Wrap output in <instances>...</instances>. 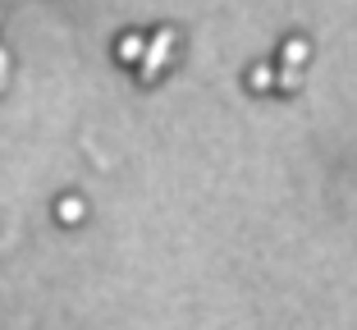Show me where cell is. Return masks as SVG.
Here are the masks:
<instances>
[{
  "mask_svg": "<svg viewBox=\"0 0 357 330\" xmlns=\"http://www.w3.org/2000/svg\"><path fill=\"white\" fill-rule=\"evenodd\" d=\"M142 51H147V37H137V32H124V37H119V46H115V55L124 64H137V60H142Z\"/></svg>",
  "mask_w": 357,
  "mask_h": 330,
  "instance_id": "2",
  "label": "cell"
},
{
  "mask_svg": "<svg viewBox=\"0 0 357 330\" xmlns=\"http://www.w3.org/2000/svg\"><path fill=\"white\" fill-rule=\"evenodd\" d=\"M55 216H60L64 225H78V220H83V202H78V197H60V207H55Z\"/></svg>",
  "mask_w": 357,
  "mask_h": 330,
  "instance_id": "4",
  "label": "cell"
},
{
  "mask_svg": "<svg viewBox=\"0 0 357 330\" xmlns=\"http://www.w3.org/2000/svg\"><path fill=\"white\" fill-rule=\"evenodd\" d=\"M174 42H178L174 28H160L156 37L147 42V51H142V60H137V64H142V83H156V78H160V69H165L169 55H174Z\"/></svg>",
  "mask_w": 357,
  "mask_h": 330,
  "instance_id": "1",
  "label": "cell"
},
{
  "mask_svg": "<svg viewBox=\"0 0 357 330\" xmlns=\"http://www.w3.org/2000/svg\"><path fill=\"white\" fill-rule=\"evenodd\" d=\"M0 78H10V55H5V46H0Z\"/></svg>",
  "mask_w": 357,
  "mask_h": 330,
  "instance_id": "7",
  "label": "cell"
},
{
  "mask_svg": "<svg viewBox=\"0 0 357 330\" xmlns=\"http://www.w3.org/2000/svg\"><path fill=\"white\" fill-rule=\"evenodd\" d=\"M248 83H252V92H271L275 87V69L271 64H257L252 74H248Z\"/></svg>",
  "mask_w": 357,
  "mask_h": 330,
  "instance_id": "5",
  "label": "cell"
},
{
  "mask_svg": "<svg viewBox=\"0 0 357 330\" xmlns=\"http://www.w3.org/2000/svg\"><path fill=\"white\" fill-rule=\"evenodd\" d=\"M5 83H10V78H0V92H5Z\"/></svg>",
  "mask_w": 357,
  "mask_h": 330,
  "instance_id": "8",
  "label": "cell"
},
{
  "mask_svg": "<svg viewBox=\"0 0 357 330\" xmlns=\"http://www.w3.org/2000/svg\"><path fill=\"white\" fill-rule=\"evenodd\" d=\"M307 55H312V42H303V37H289V46H284V64H298V69H303Z\"/></svg>",
  "mask_w": 357,
  "mask_h": 330,
  "instance_id": "3",
  "label": "cell"
},
{
  "mask_svg": "<svg viewBox=\"0 0 357 330\" xmlns=\"http://www.w3.org/2000/svg\"><path fill=\"white\" fill-rule=\"evenodd\" d=\"M275 83H280L284 92H298V87H303V69H298V64H284V69H280V78H275Z\"/></svg>",
  "mask_w": 357,
  "mask_h": 330,
  "instance_id": "6",
  "label": "cell"
}]
</instances>
